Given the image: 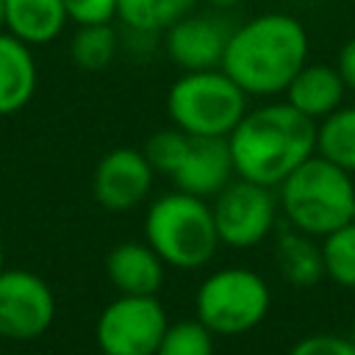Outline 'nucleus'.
Listing matches in <instances>:
<instances>
[{"label": "nucleus", "mask_w": 355, "mask_h": 355, "mask_svg": "<svg viewBox=\"0 0 355 355\" xmlns=\"http://www.w3.org/2000/svg\"><path fill=\"white\" fill-rule=\"evenodd\" d=\"M272 294L266 280L244 266L211 272L194 297L197 319L214 336H241L258 327L269 311Z\"/></svg>", "instance_id": "423d86ee"}, {"label": "nucleus", "mask_w": 355, "mask_h": 355, "mask_svg": "<svg viewBox=\"0 0 355 355\" xmlns=\"http://www.w3.org/2000/svg\"><path fill=\"white\" fill-rule=\"evenodd\" d=\"M277 202L288 225L300 233L322 239L352 222L355 183L352 175L313 153L280 186Z\"/></svg>", "instance_id": "7ed1b4c3"}, {"label": "nucleus", "mask_w": 355, "mask_h": 355, "mask_svg": "<svg viewBox=\"0 0 355 355\" xmlns=\"http://www.w3.org/2000/svg\"><path fill=\"white\" fill-rule=\"evenodd\" d=\"M166 327L158 297L119 294L100 311L94 338L103 355H155Z\"/></svg>", "instance_id": "0eeeda50"}, {"label": "nucleus", "mask_w": 355, "mask_h": 355, "mask_svg": "<svg viewBox=\"0 0 355 355\" xmlns=\"http://www.w3.org/2000/svg\"><path fill=\"white\" fill-rule=\"evenodd\" d=\"M277 269L286 283L297 288H311L324 277V263H322V247L313 244V236L300 233V230H283L277 236L275 247Z\"/></svg>", "instance_id": "f3484780"}, {"label": "nucleus", "mask_w": 355, "mask_h": 355, "mask_svg": "<svg viewBox=\"0 0 355 355\" xmlns=\"http://www.w3.org/2000/svg\"><path fill=\"white\" fill-rule=\"evenodd\" d=\"M288 355H355V347L349 336H336V333H311L300 338Z\"/></svg>", "instance_id": "b1692460"}, {"label": "nucleus", "mask_w": 355, "mask_h": 355, "mask_svg": "<svg viewBox=\"0 0 355 355\" xmlns=\"http://www.w3.org/2000/svg\"><path fill=\"white\" fill-rule=\"evenodd\" d=\"M336 67L347 83V92H355V36H349L341 50H338V58H336Z\"/></svg>", "instance_id": "a878e982"}, {"label": "nucleus", "mask_w": 355, "mask_h": 355, "mask_svg": "<svg viewBox=\"0 0 355 355\" xmlns=\"http://www.w3.org/2000/svg\"><path fill=\"white\" fill-rule=\"evenodd\" d=\"M316 153L355 175V105H338L316 122Z\"/></svg>", "instance_id": "6ab92c4d"}, {"label": "nucleus", "mask_w": 355, "mask_h": 355, "mask_svg": "<svg viewBox=\"0 0 355 355\" xmlns=\"http://www.w3.org/2000/svg\"><path fill=\"white\" fill-rule=\"evenodd\" d=\"M64 8H67L69 22L75 25L116 19V0H64Z\"/></svg>", "instance_id": "393cba45"}, {"label": "nucleus", "mask_w": 355, "mask_h": 355, "mask_svg": "<svg viewBox=\"0 0 355 355\" xmlns=\"http://www.w3.org/2000/svg\"><path fill=\"white\" fill-rule=\"evenodd\" d=\"M349 341H352V347H355V319H352V327H349Z\"/></svg>", "instance_id": "c756f323"}, {"label": "nucleus", "mask_w": 355, "mask_h": 355, "mask_svg": "<svg viewBox=\"0 0 355 355\" xmlns=\"http://www.w3.org/2000/svg\"><path fill=\"white\" fill-rule=\"evenodd\" d=\"M144 241L166 266L186 272L205 266L222 244L205 197H194L180 189L150 202L144 216Z\"/></svg>", "instance_id": "20e7f679"}, {"label": "nucleus", "mask_w": 355, "mask_h": 355, "mask_svg": "<svg viewBox=\"0 0 355 355\" xmlns=\"http://www.w3.org/2000/svg\"><path fill=\"white\" fill-rule=\"evenodd\" d=\"M250 94L222 69L183 72L166 92V114L189 136L227 139L247 114Z\"/></svg>", "instance_id": "39448f33"}, {"label": "nucleus", "mask_w": 355, "mask_h": 355, "mask_svg": "<svg viewBox=\"0 0 355 355\" xmlns=\"http://www.w3.org/2000/svg\"><path fill=\"white\" fill-rule=\"evenodd\" d=\"M319 247L324 275L344 288H355V222H347L333 233L322 236Z\"/></svg>", "instance_id": "412c9836"}, {"label": "nucleus", "mask_w": 355, "mask_h": 355, "mask_svg": "<svg viewBox=\"0 0 355 355\" xmlns=\"http://www.w3.org/2000/svg\"><path fill=\"white\" fill-rule=\"evenodd\" d=\"M55 319V294L44 277L28 269L0 272V338L33 341Z\"/></svg>", "instance_id": "1a4fd4ad"}, {"label": "nucleus", "mask_w": 355, "mask_h": 355, "mask_svg": "<svg viewBox=\"0 0 355 355\" xmlns=\"http://www.w3.org/2000/svg\"><path fill=\"white\" fill-rule=\"evenodd\" d=\"M164 269L166 263L147 241H122L105 258V275L119 294L155 297L164 286Z\"/></svg>", "instance_id": "ddd939ff"}, {"label": "nucleus", "mask_w": 355, "mask_h": 355, "mask_svg": "<svg viewBox=\"0 0 355 355\" xmlns=\"http://www.w3.org/2000/svg\"><path fill=\"white\" fill-rule=\"evenodd\" d=\"M39 69L31 44L0 31V116L22 111L36 92Z\"/></svg>", "instance_id": "2eb2a0df"}, {"label": "nucleus", "mask_w": 355, "mask_h": 355, "mask_svg": "<svg viewBox=\"0 0 355 355\" xmlns=\"http://www.w3.org/2000/svg\"><path fill=\"white\" fill-rule=\"evenodd\" d=\"M119 53V33L114 22H92V25H78V31L69 39V55L75 67L86 72H100L105 69Z\"/></svg>", "instance_id": "aec40b11"}, {"label": "nucleus", "mask_w": 355, "mask_h": 355, "mask_svg": "<svg viewBox=\"0 0 355 355\" xmlns=\"http://www.w3.org/2000/svg\"><path fill=\"white\" fill-rule=\"evenodd\" d=\"M155 355H214V333L200 319H183L166 327Z\"/></svg>", "instance_id": "4be33fe9"}, {"label": "nucleus", "mask_w": 355, "mask_h": 355, "mask_svg": "<svg viewBox=\"0 0 355 355\" xmlns=\"http://www.w3.org/2000/svg\"><path fill=\"white\" fill-rule=\"evenodd\" d=\"M67 22L64 0H6V31L31 47L58 39Z\"/></svg>", "instance_id": "dca6fc26"}, {"label": "nucleus", "mask_w": 355, "mask_h": 355, "mask_svg": "<svg viewBox=\"0 0 355 355\" xmlns=\"http://www.w3.org/2000/svg\"><path fill=\"white\" fill-rule=\"evenodd\" d=\"M197 6L200 0H116V19L136 36H158Z\"/></svg>", "instance_id": "a211bd4d"}, {"label": "nucleus", "mask_w": 355, "mask_h": 355, "mask_svg": "<svg viewBox=\"0 0 355 355\" xmlns=\"http://www.w3.org/2000/svg\"><path fill=\"white\" fill-rule=\"evenodd\" d=\"M0 31H6V0H0Z\"/></svg>", "instance_id": "cd10ccee"}, {"label": "nucleus", "mask_w": 355, "mask_h": 355, "mask_svg": "<svg viewBox=\"0 0 355 355\" xmlns=\"http://www.w3.org/2000/svg\"><path fill=\"white\" fill-rule=\"evenodd\" d=\"M189 141H191V136L186 133V130H180V128H164V130H158V133H153L150 139H147V144H144V155H147V161H150V166L158 172V175H172L178 166H180V161H183V155H186V150H189Z\"/></svg>", "instance_id": "5701e85b"}, {"label": "nucleus", "mask_w": 355, "mask_h": 355, "mask_svg": "<svg viewBox=\"0 0 355 355\" xmlns=\"http://www.w3.org/2000/svg\"><path fill=\"white\" fill-rule=\"evenodd\" d=\"M352 222H355V205H352Z\"/></svg>", "instance_id": "7c9ffc66"}, {"label": "nucleus", "mask_w": 355, "mask_h": 355, "mask_svg": "<svg viewBox=\"0 0 355 355\" xmlns=\"http://www.w3.org/2000/svg\"><path fill=\"white\" fill-rule=\"evenodd\" d=\"M236 178L261 186H280L302 161L316 153V122L286 100L247 108L227 136Z\"/></svg>", "instance_id": "f03ea898"}, {"label": "nucleus", "mask_w": 355, "mask_h": 355, "mask_svg": "<svg viewBox=\"0 0 355 355\" xmlns=\"http://www.w3.org/2000/svg\"><path fill=\"white\" fill-rule=\"evenodd\" d=\"M6 269V250H3V241H0V272Z\"/></svg>", "instance_id": "c85d7f7f"}, {"label": "nucleus", "mask_w": 355, "mask_h": 355, "mask_svg": "<svg viewBox=\"0 0 355 355\" xmlns=\"http://www.w3.org/2000/svg\"><path fill=\"white\" fill-rule=\"evenodd\" d=\"M233 158L227 139L216 136H191L189 150L180 166L169 175L175 189L189 191L194 197H214L233 180Z\"/></svg>", "instance_id": "f8f14e48"}, {"label": "nucleus", "mask_w": 355, "mask_h": 355, "mask_svg": "<svg viewBox=\"0 0 355 355\" xmlns=\"http://www.w3.org/2000/svg\"><path fill=\"white\" fill-rule=\"evenodd\" d=\"M153 178H155V169L150 166L141 150L116 147L100 158L92 178V191L103 208L130 211L150 194Z\"/></svg>", "instance_id": "9b49d317"}, {"label": "nucleus", "mask_w": 355, "mask_h": 355, "mask_svg": "<svg viewBox=\"0 0 355 355\" xmlns=\"http://www.w3.org/2000/svg\"><path fill=\"white\" fill-rule=\"evenodd\" d=\"M308 31L288 11L258 14L230 31L222 69L250 97H277L308 61Z\"/></svg>", "instance_id": "f257e3e1"}, {"label": "nucleus", "mask_w": 355, "mask_h": 355, "mask_svg": "<svg viewBox=\"0 0 355 355\" xmlns=\"http://www.w3.org/2000/svg\"><path fill=\"white\" fill-rule=\"evenodd\" d=\"M211 8H216V11H230V8H236L241 0H205Z\"/></svg>", "instance_id": "bb28decb"}, {"label": "nucleus", "mask_w": 355, "mask_h": 355, "mask_svg": "<svg viewBox=\"0 0 355 355\" xmlns=\"http://www.w3.org/2000/svg\"><path fill=\"white\" fill-rule=\"evenodd\" d=\"M283 94H286L288 105H294L308 119L319 122L327 114H333L338 105H344L347 83H344L338 67L305 61V67L291 78V83Z\"/></svg>", "instance_id": "4468645a"}, {"label": "nucleus", "mask_w": 355, "mask_h": 355, "mask_svg": "<svg viewBox=\"0 0 355 355\" xmlns=\"http://www.w3.org/2000/svg\"><path fill=\"white\" fill-rule=\"evenodd\" d=\"M277 197L269 186L239 178L214 194L211 211L219 241L233 250H250L261 244L277 222Z\"/></svg>", "instance_id": "6e6552de"}, {"label": "nucleus", "mask_w": 355, "mask_h": 355, "mask_svg": "<svg viewBox=\"0 0 355 355\" xmlns=\"http://www.w3.org/2000/svg\"><path fill=\"white\" fill-rule=\"evenodd\" d=\"M230 31H233V25L222 14L191 11L164 31L166 58L175 67H180L183 72L216 69V67H222Z\"/></svg>", "instance_id": "9d476101"}]
</instances>
